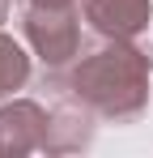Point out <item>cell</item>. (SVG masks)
Returning <instances> with one entry per match:
<instances>
[{
    "label": "cell",
    "instance_id": "cell-3",
    "mask_svg": "<svg viewBox=\"0 0 153 158\" xmlns=\"http://www.w3.org/2000/svg\"><path fill=\"white\" fill-rule=\"evenodd\" d=\"M47 124L51 111H43L34 98L0 103V158L47 154Z\"/></svg>",
    "mask_w": 153,
    "mask_h": 158
},
{
    "label": "cell",
    "instance_id": "cell-6",
    "mask_svg": "<svg viewBox=\"0 0 153 158\" xmlns=\"http://www.w3.org/2000/svg\"><path fill=\"white\" fill-rule=\"evenodd\" d=\"M26 81H30V56L13 34L0 30V103H9L17 90H26Z\"/></svg>",
    "mask_w": 153,
    "mask_h": 158
},
{
    "label": "cell",
    "instance_id": "cell-5",
    "mask_svg": "<svg viewBox=\"0 0 153 158\" xmlns=\"http://www.w3.org/2000/svg\"><path fill=\"white\" fill-rule=\"evenodd\" d=\"M94 111H85L73 98H60L47 124V154H76L94 141Z\"/></svg>",
    "mask_w": 153,
    "mask_h": 158
},
{
    "label": "cell",
    "instance_id": "cell-7",
    "mask_svg": "<svg viewBox=\"0 0 153 158\" xmlns=\"http://www.w3.org/2000/svg\"><path fill=\"white\" fill-rule=\"evenodd\" d=\"M22 4H47V9H68V4H81V0H22Z\"/></svg>",
    "mask_w": 153,
    "mask_h": 158
},
{
    "label": "cell",
    "instance_id": "cell-8",
    "mask_svg": "<svg viewBox=\"0 0 153 158\" xmlns=\"http://www.w3.org/2000/svg\"><path fill=\"white\" fill-rule=\"evenodd\" d=\"M9 4L13 0H0V22H9Z\"/></svg>",
    "mask_w": 153,
    "mask_h": 158
},
{
    "label": "cell",
    "instance_id": "cell-2",
    "mask_svg": "<svg viewBox=\"0 0 153 158\" xmlns=\"http://www.w3.org/2000/svg\"><path fill=\"white\" fill-rule=\"evenodd\" d=\"M81 4L68 9H47V4H22V34L43 60V69H68L81 56Z\"/></svg>",
    "mask_w": 153,
    "mask_h": 158
},
{
    "label": "cell",
    "instance_id": "cell-1",
    "mask_svg": "<svg viewBox=\"0 0 153 158\" xmlns=\"http://www.w3.org/2000/svg\"><path fill=\"white\" fill-rule=\"evenodd\" d=\"M149 77H153V60L132 39L98 34L89 52H81L68 69L47 73L43 81L60 98L81 103L106 124H132L149 111Z\"/></svg>",
    "mask_w": 153,
    "mask_h": 158
},
{
    "label": "cell",
    "instance_id": "cell-4",
    "mask_svg": "<svg viewBox=\"0 0 153 158\" xmlns=\"http://www.w3.org/2000/svg\"><path fill=\"white\" fill-rule=\"evenodd\" d=\"M81 13L106 39H136L153 17V0H81Z\"/></svg>",
    "mask_w": 153,
    "mask_h": 158
}]
</instances>
